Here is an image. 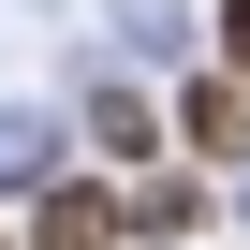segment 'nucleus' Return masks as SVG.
I'll return each mask as SVG.
<instances>
[{
	"instance_id": "f257e3e1",
	"label": "nucleus",
	"mask_w": 250,
	"mask_h": 250,
	"mask_svg": "<svg viewBox=\"0 0 250 250\" xmlns=\"http://www.w3.org/2000/svg\"><path fill=\"white\" fill-rule=\"evenodd\" d=\"M30 250H118V177H44L30 191Z\"/></svg>"
},
{
	"instance_id": "f03ea898",
	"label": "nucleus",
	"mask_w": 250,
	"mask_h": 250,
	"mask_svg": "<svg viewBox=\"0 0 250 250\" xmlns=\"http://www.w3.org/2000/svg\"><path fill=\"white\" fill-rule=\"evenodd\" d=\"M177 147H191V162H250V88H235V74H191V88H177Z\"/></svg>"
},
{
	"instance_id": "7ed1b4c3",
	"label": "nucleus",
	"mask_w": 250,
	"mask_h": 250,
	"mask_svg": "<svg viewBox=\"0 0 250 250\" xmlns=\"http://www.w3.org/2000/svg\"><path fill=\"white\" fill-rule=\"evenodd\" d=\"M191 221H206L191 177H118V235H191Z\"/></svg>"
},
{
	"instance_id": "20e7f679",
	"label": "nucleus",
	"mask_w": 250,
	"mask_h": 250,
	"mask_svg": "<svg viewBox=\"0 0 250 250\" xmlns=\"http://www.w3.org/2000/svg\"><path fill=\"white\" fill-rule=\"evenodd\" d=\"M88 147H118V162H147V103H133V88H88Z\"/></svg>"
},
{
	"instance_id": "39448f33",
	"label": "nucleus",
	"mask_w": 250,
	"mask_h": 250,
	"mask_svg": "<svg viewBox=\"0 0 250 250\" xmlns=\"http://www.w3.org/2000/svg\"><path fill=\"white\" fill-rule=\"evenodd\" d=\"M221 74H250V0H221Z\"/></svg>"
}]
</instances>
